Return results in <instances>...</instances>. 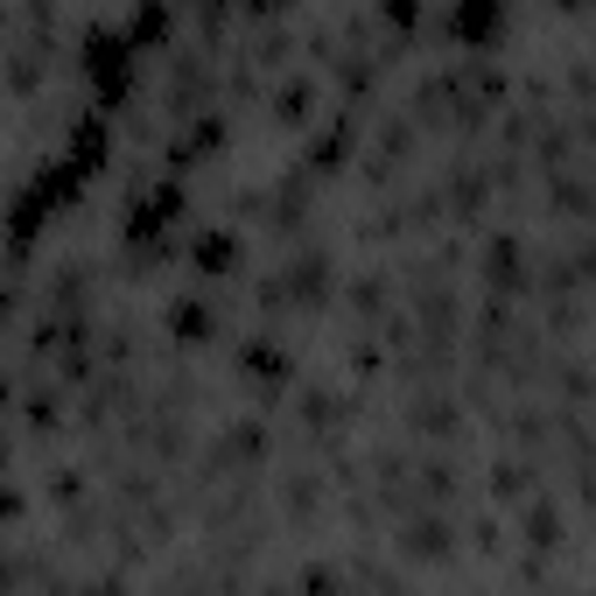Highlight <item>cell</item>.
I'll return each mask as SVG.
<instances>
[{"mask_svg": "<svg viewBox=\"0 0 596 596\" xmlns=\"http://www.w3.org/2000/svg\"><path fill=\"white\" fill-rule=\"evenodd\" d=\"M302 414H310V429H337V421H344V400H337V393H310V400H302Z\"/></svg>", "mask_w": 596, "mask_h": 596, "instance_id": "44dd1931", "label": "cell"}, {"mask_svg": "<svg viewBox=\"0 0 596 596\" xmlns=\"http://www.w3.org/2000/svg\"><path fill=\"white\" fill-rule=\"evenodd\" d=\"M288 295L310 302V310H316V302H330V260H323V253H295V260H288Z\"/></svg>", "mask_w": 596, "mask_h": 596, "instance_id": "3957f363", "label": "cell"}, {"mask_svg": "<svg viewBox=\"0 0 596 596\" xmlns=\"http://www.w3.org/2000/svg\"><path fill=\"white\" fill-rule=\"evenodd\" d=\"M281 498H288V519H310L316 512V477H288Z\"/></svg>", "mask_w": 596, "mask_h": 596, "instance_id": "7402d4cb", "label": "cell"}, {"mask_svg": "<svg viewBox=\"0 0 596 596\" xmlns=\"http://www.w3.org/2000/svg\"><path fill=\"white\" fill-rule=\"evenodd\" d=\"M414 554V562H449V548H456V527L449 519H414L408 527V541H400Z\"/></svg>", "mask_w": 596, "mask_h": 596, "instance_id": "8992f818", "label": "cell"}, {"mask_svg": "<svg viewBox=\"0 0 596 596\" xmlns=\"http://www.w3.org/2000/svg\"><path fill=\"white\" fill-rule=\"evenodd\" d=\"M568 8H575V0H568Z\"/></svg>", "mask_w": 596, "mask_h": 596, "instance_id": "83f0119b", "label": "cell"}, {"mask_svg": "<svg viewBox=\"0 0 596 596\" xmlns=\"http://www.w3.org/2000/svg\"><path fill=\"white\" fill-rule=\"evenodd\" d=\"M189 260H197V274H232V267H239V239L232 232H204L197 246H189Z\"/></svg>", "mask_w": 596, "mask_h": 596, "instance_id": "30bf717a", "label": "cell"}, {"mask_svg": "<svg viewBox=\"0 0 596 596\" xmlns=\"http://www.w3.org/2000/svg\"><path fill=\"white\" fill-rule=\"evenodd\" d=\"M548 210H554V218H583V210H596V204H589V183H583V176H554Z\"/></svg>", "mask_w": 596, "mask_h": 596, "instance_id": "4fadbf2b", "label": "cell"}, {"mask_svg": "<svg viewBox=\"0 0 596 596\" xmlns=\"http://www.w3.org/2000/svg\"><path fill=\"white\" fill-rule=\"evenodd\" d=\"M106 141H112L106 120H85L78 133H71V169H78V176H91V169L106 162Z\"/></svg>", "mask_w": 596, "mask_h": 596, "instance_id": "7c38bea8", "label": "cell"}, {"mask_svg": "<svg viewBox=\"0 0 596 596\" xmlns=\"http://www.w3.org/2000/svg\"><path fill=\"white\" fill-rule=\"evenodd\" d=\"M485 176H477V169H464V162H456L449 169V176H442V197H449V210H456V218H477V210H485Z\"/></svg>", "mask_w": 596, "mask_h": 596, "instance_id": "52a82bcc", "label": "cell"}, {"mask_svg": "<svg viewBox=\"0 0 596 596\" xmlns=\"http://www.w3.org/2000/svg\"><path fill=\"white\" fill-rule=\"evenodd\" d=\"M351 302H358V310H379V302H387V281H358Z\"/></svg>", "mask_w": 596, "mask_h": 596, "instance_id": "d4e9b609", "label": "cell"}, {"mask_svg": "<svg viewBox=\"0 0 596 596\" xmlns=\"http://www.w3.org/2000/svg\"><path fill=\"white\" fill-rule=\"evenodd\" d=\"M127 35H133V43H169V8H162V0H141L133 22H127Z\"/></svg>", "mask_w": 596, "mask_h": 596, "instance_id": "9a60e30c", "label": "cell"}, {"mask_svg": "<svg viewBox=\"0 0 596 596\" xmlns=\"http://www.w3.org/2000/svg\"><path fill=\"white\" fill-rule=\"evenodd\" d=\"M456 35H464V43H491L498 29H506V0H456Z\"/></svg>", "mask_w": 596, "mask_h": 596, "instance_id": "277c9868", "label": "cell"}, {"mask_svg": "<svg viewBox=\"0 0 596 596\" xmlns=\"http://www.w3.org/2000/svg\"><path fill=\"white\" fill-rule=\"evenodd\" d=\"M78 56H85V78L99 85V99L120 106L127 99V78H133V35L127 29H91Z\"/></svg>", "mask_w": 596, "mask_h": 596, "instance_id": "6da1fadb", "label": "cell"}, {"mask_svg": "<svg viewBox=\"0 0 596 596\" xmlns=\"http://www.w3.org/2000/svg\"><path fill=\"white\" fill-rule=\"evenodd\" d=\"M310 106H316V85H310V78H288V85L274 91V112H281L288 127H295V120H310Z\"/></svg>", "mask_w": 596, "mask_h": 596, "instance_id": "2e32d148", "label": "cell"}, {"mask_svg": "<svg viewBox=\"0 0 596 596\" xmlns=\"http://www.w3.org/2000/svg\"><path fill=\"white\" fill-rule=\"evenodd\" d=\"M414 429L442 442V435H456V429H464V408H456L449 393H421V400H414Z\"/></svg>", "mask_w": 596, "mask_h": 596, "instance_id": "ba28073f", "label": "cell"}, {"mask_svg": "<svg viewBox=\"0 0 596 596\" xmlns=\"http://www.w3.org/2000/svg\"><path fill=\"white\" fill-rule=\"evenodd\" d=\"M485 281L491 288H519V281H527V246H519L512 232H498L485 246Z\"/></svg>", "mask_w": 596, "mask_h": 596, "instance_id": "5b68a950", "label": "cell"}, {"mask_svg": "<svg viewBox=\"0 0 596 596\" xmlns=\"http://www.w3.org/2000/svg\"><path fill=\"white\" fill-rule=\"evenodd\" d=\"M491 491L498 498H519V491H527V464H498L491 470Z\"/></svg>", "mask_w": 596, "mask_h": 596, "instance_id": "cb8c5ba5", "label": "cell"}, {"mask_svg": "<svg viewBox=\"0 0 596 596\" xmlns=\"http://www.w3.org/2000/svg\"><path fill=\"white\" fill-rule=\"evenodd\" d=\"M239 365H246V379H253L260 393L288 387V351H274V344H246V351H239Z\"/></svg>", "mask_w": 596, "mask_h": 596, "instance_id": "9c48e42d", "label": "cell"}, {"mask_svg": "<svg viewBox=\"0 0 596 596\" xmlns=\"http://www.w3.org/2000/svg\"><path fill=\"white\" fill-rule=\"evenodd\" d=\"M554 387H562L568 400H589V393H596V379H589V365H583V358H568V365H554Z\"/></svg>", "mask_w": 596, "mask_h": 596, "instance_id": "ac0fdd59", "label": "cell"}, {"mask_svg": "<svg viewBox=\"0 0 596 596\" xmlns=\"http://www.w3.org/2000/svg\"><path fill=\"white\" fill-rule=\"evenodd\" d=\"M456 491V464H429L421 470V498H449Z\"/></svg>", "mask_w": 596, "mask_h": 596, "instance_id": "603a6c76", "label": "cell"}, {"mask_svg": "<svg viewBox=\"0 0 596 596\" xmlns=\"http://www.w3.org/2000/svg\"><path fill=\"white\" fill-rule=\"evenodd\" d=\"M387 22L393 29H414V0H387Z\"/></svg>", "mask_w": 596, "mask_h": 596, "instance_id": "484cf974", "label": "cell"}, {"mask_svg": "<svg viewBox=\"0 0 596 596\" xmlns=\"http://www.w3.org/2000/svg\"><path fill=\"white\" fill-rule=\"evenodd\" d=\"M344 155H351V127H344V120H337V127H323L316 141H310V169H337Z\"/></svg>", "mask_w": 596, "mask_h": 596, "instance_id": "5bb4252c", "label": "cell"}, {"mask_svg": "<svg viewBox=\"0 0 596 596\" xmlns=\"http://www.w3.org/2000/svg\"><path fill=\"white\" fill-rule=\"evenodd\" d=\"M575 260H583V274L596 281V246H583V253H575Z\"/></svg>", "mask_w": 596, "mask_h": 596, "instance_id": "4316f807", "label": "cell"}, {"mask_svg": "<svg viewBox=\"0 0 596 596\" xmlns=\"http://www.w3.org/2000/svg\"><path fill=\"white\" fill-rule=\"evenodd\" d=\"M56 414H64V393H56V387H29V429H50Z\"/></svg>", "mask_w": 596, "mask_h": 596, "instance_id": "ffe728a7", "label": "cell"}, {"mask_svg": "<svg viewBox=\"0 0 596 596\" xmlns=\"http://www.w3.org/2000/svg\"><path fill=\"white\" fill-rule=\"evenodd\" d=\"M169 330H176L183 344H204V337H218V316H210V302H176V310H169Z\"/></svg>", "mask_w": 596, "mask_h": 596, "instance_id": "8fae6325", "label": "cell"}, {"mask_svg": "<svg viewBox=\"0 0 596 596\" xmlns=\"http://www.w3.org/2000/svg\"><path fill=\"white\" fill-rule=\"evenodd\" d=\"M112 408H127V379H112V372H106V379H99V387H91V400H85V414H91V421H106Z\"/></svg>", "mask_w": 596, "mask_h": 596, "instance_id": "e0dca14e", "label": "cell"}, {"mask_svg": "<svg viewBox=\"0 0 596 596\" xmlns=\"http://www.w3.org/2000/svg\"><path fill=\"white\" fill-rule=\"evenodd\" d=\"M176 210H183V189L176 183L133 189V204H127V246H148V253H155V239L176 225Z\"/></svg>", "mask_w": 596, "mask_h": 596, "instance_id": "7a4b0ae2", "label": "cell"}, {"mask_svg": "<svg viewBox=\"0 0 596 596\" xmlns=\"http://www.w3.org/2000/svg\"><path fill=\"white\" fill-rule=\"evenodd\" d=\"M554 533H562V519H554V506L541 498V506L527 512V541H533V548H562V541H554Z\"/></svg>", "mask_w": 596, "mask_h": 596, "instance_id": "d6986e66", "label": "cell"}]
</instances>
